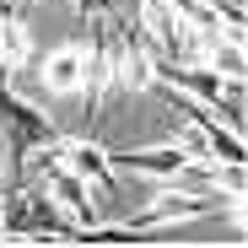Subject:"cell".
Wrapping results in <instances>:
<instances>
[{
  "mask_svg": "<svg viewBox=\"0 0 248 248\" xmlns=\"http://www.w3.org/2000/svg\"><path fill=\"white\" fill-rule=\"evenodd\" d=\"M200 124H205V146H211V162H248V151H243V135H237V130L216 124L211 113H205Z\"/></svg>",
  "mask_w": 248,
  "mask_h": 248,
  "instance_id": "5",
  "label": "cell"
},
{
  "mask_svg": "<svg viewBox=\"0 0 248 248\" xmlns=\"http://www.w3.org/2000/svg\"><path fill=\"white\" fill-rule=\"evenodd\" d=\"M32 76H38V87H44L49 97H81V87H87V54H81V38L60 44Z\"/></svg>",
  "mask_w": 248,
  "mask_h": 248,
  "instance_id": "1",
  "label": "cell"
},
{
  "mask_svg": "<svg viewBox=\"0 0 248 248\" xmlns=\"http://www.w3.org/2000/svg\"><path fill=\"white\" fill-rule=\"evenodd\" d=\"M184 151L168 140V146H135V151H108V168L113 173H124V178H173L178 168H184Z\"/></svg>",
  "mask_w": 248,
  "mask_h": 248,
  "instance_id": "2",
  "label": "cell"
},
{
  "mask_svg": "<svg viewBox=\"0 0 248 248\" xmlns=\"http://www.w3.org/2000/svg\"><path fill=\"white\" fill-rule=\"evenodd\" d=\"M60 168L92 184V178L108 173V146H97V140H76V135H60Z\"/></svg>",
  "mask_w": 248,
  "mask_h": 248,
  "instance_id": "3",
  "label": "cell"
},
{
  "mask_svg": "<svg viewBox=\"0 0 248 248\" xmlns=\"http://www.w3.org/2000/svg\"><path fill=\"white\" fill-rule=\"evenodd\" d=\"M200 60L211 65L221 81H248V54H243L237 38H216V44H205V54H200Z\"/></svg>",
  "mask_w": 248,
  "mask_h": 248,
  "instance_id": "4",
  "label": "cell"
},
{
  "mask_svg": "<svg viewBox=\"0 0 248 248\" xmlns=\"http://www.w3.org/2000/svg\"><path fill=\"white\" fill-rule=\"evenodd\" d=\"M16 6H22V11H27V6H44V0H16Z\"/></svg>",
  "mask_w": 248,
  "mask_h": 248,
  "instance_id": "6",
  "label": "cell"
}]
</instances>
